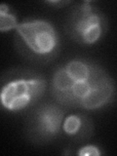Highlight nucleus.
Segmentation results:
<instances>
[{"label": "nucleus", "instance_id": "nucleus-6", "mask_svg": "<svg viewBox=\"0 0 117 156\" xmlns=\"http://www.w3.org/2000/svg\"><path fill=\"white\" fill-rule=\"evenodd\" d=\"M93 124L87 116L83 114H71L65 117L62 131L67 136L75 138V140L88 139L93 134Z\"/></svg>", "mask_w": 117, "mask_h": 156}, {"label": "nucleus", "instance_id": "nucleus-8", "mask_svg": "<svg viewBox=\"0 0 117 156\" xmlns=\"http://www.w3.org/2000/svg\"><path fill=\"white\" fill-rule=\"evenodd\" d=\"M77 154L79 156H100L101 154V151L96 145L88 144L81 147Z\"/></svg>", "mask_w": 117, "mask_h": 156}, {"label": "nucleus", "instance_id": "nucleus-7", "mask_svg": "<svg viewBox=\"0 0 117 156\" xmlns=\"http://www.w3.org/2000/svg\"><path fill=\"white\" fill-rule=\"evenodd\" d=\"M15 10L7 3H0V32H8L18 27Z\"/></svg>", "mask_w": 117, "mask_h": 156}, {"label": "nucleus", "instance_id": "nucleus-3", "mask_svg": "<svg viewBox=\"0 0 117 156\" xmlns=\"http://www.w3.org/2000/svg\"><path fill=\"white\" fill-rule=\"evenodd\" d=\"M15 30L16 49L24 58L48 62L58 55L60 37L55 27L47 20L27 19Z\"/></svg>", "mask_w": 117, "mask_h": 156}, {"label": "nucleus", "instance_id": "nucleus-1", "mask_svg": "<svg viewBox=\"0 0 117 156\" xmlns=\"http://www.w3.org/2000/svg\"><path fill=\"white\" fill-rule=\"evenodd\" d=\"M115 83L99 63L75 58L54 71L51 94L58 105L100 109L115 99Z\"/></svg>", "mask_w": 117, "mask_h": 156}, {"label": "nucleus", "instance_id": "nucleus-2", "mask_svg": "<svg viewBox=\"0 0 117 156\" xmlns=\"http://www.w3.org/2000/svg\"><path fill=\"white\" fill-rule=\"evenodd\" d=\"M47 89L42 74L27 68H15L0 76V108L19 112L35 105Z\"/></svg>", "mask_w": 117, "mask_h": 156}, {"label": "nucleus", "instance_id": "nucleus-4", "mask_svg": "<svg viewBox=\"0 0 117 156\" xmlns=\"http://www.w3.org/2000/svg\"><path fill=\"white\" fill-rule=\"evenodd\" d=\"M108 28L105 15L93 1L85 0L76 4L68 13L65 29L73 41L93 45L100 41Z\"/></svg>", "mask_w": 117, "mask_h": 156}, {"label": "nucleus", "instance_id": "nucleus-5", "mask_svg": "<svg viewBox=\"0 0 117 156\" xmlns=\"http://www.w3.org/2000/svg\"><path fill=\"white\" fill-rule=\"evenodd\" d=\"M65 111L61 105L40 104L30 110L27 120V135L32 143L48 144L61 134Z\"/></svg>", "mask_w": 117, "mask_h": 156}, {"label": "nucleus", "instance_id": "nucleus-9", "mask_svg": "<svg viewBox=\"0 0 117 156\" xmlns=\"http://www.w3.org/2000/svg\"><path fill=\"white\" fill-rule=\"evenodd\" d=\"M46 3L48 4H51V5H55V6H65L66 4H69V1H47Z\"/></svg>", "mask_w": 117, "mask_h": 156}]
</instances>
